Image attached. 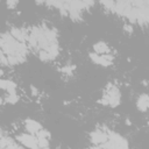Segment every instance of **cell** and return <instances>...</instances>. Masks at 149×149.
Here are the masks:
<instances>
[{
  "instance_id": "cell-16",
  "label": "cell",
  "mask_w": 149,
  "mask_h": 149,
  "mask_svg": "<svg viewBox=\"0 0 149 149\" xmlns=\"http://www.w3.org/2000/svg\"><path fill=\"white\" fill-rule=\"evenodd\" d=\"M123 29H125V31H127V33H132V31H133V27L129 26V24H126V26L123 27Z\"/></svg>"
},
{
  "instance_id": "cell-17",
  "label": "cell",
  "mask_w": 149,
  "mask_h": 149,
  "mask_svg": "<svg viewBox=\"0 0 149 149\" xmlns=\"http://www.w3.org/2000/svg\"><path fill=\"white\" fill-rule=\"evenodd\" d=\"M99 102H100V104H102V105H108V98L105 95V98H102Z\"/></svg>"
},
{
  "instance_id": "cell-5",
  "label": "cell",
  "mask_w": 149,
  "mask_h": 149,
  "mask_svg": "<svg viewBox=\"0 0 149 149\" xmlns=\"http://www.w3.org/2000/svg\"><path fill=\"white\" fill-rule=\"evenodd\" d=\"M90 57H91V59L94 62V63H97V64H99V65H104V66H108L112 62H108V61H106L101 55H99V54H90Z\"/></svg>"
},
{
  "instance_id": "cell-19",
  "label": "cell",
  "mask_w": 149,
  "mask_h": 149,
  "mask_svg": "<svg viewBox=\"0 0 149 149\" xmlns=\"http://www.w3.org/2000/svg\"><path fill=\"white\" fill-rule=\"evenodd\" d=\"M2 74H3V71H2V70H0V77H1Z\"/></svg>"
},
{
  "instance_id": "cell-8",
  "label": "cell",
  "mask_w": 149,
  "mask_h": 149,
  "mask_svg": "<svg viewBox=\"0 0 149 149\" xmlns=\"http://www.w3.org/2000/svg\"><path fill=\"white\" fill-rule=\"evenodd\" d=\"M100 2H101V3H102L107 9H109V10L114 12V5H115L114 0H100Z\"/></svg>"
},
{
  "instance_id": "cell-2",
  "label": "cell",
  "mask_w": 149,
  "mask_h": 149,
  "mask_svg": "<svg viewBox=\"0 0 149 149\" xmlns=\"http://www.w3.org/2000/svg\"><path fill=\"white\" fill-rule=\"evenodd\" d=\"M107 136H108V140L113 143L114 148H127L128 147L127 141L123 137H121L120 135H118L115 133H109Z\"/></svg>"
},
{
  "instance_id": "cell-15",
  "label": "cell",
  "mask_w": 149,
  "mask_h": 149,
  "mask_svg": "<svg viewBox=\"0 0 149 149\" xmlns=\"http://www.w3.org/2000/svg\"><path fill=\"white\" fill-rule=\"evenodd\" d=\"M74 69V66H64L63 69H62V71L63 72H65V73H68V74H71V71Z\"/></svg>"
},
{
  "instance_id": "cell-18",
  "label": "cell",
  "mask_w": 149,
  "mask_h": 149,
  "mask_svg": "<svg viewBox=\"0 0 149 149\" xmlns=\"http://www.w3.org/2000/svg\"><path fill=\"white\" fill-rule=\"evenodd\" d=\"M30 88H31V92H33V95H37V90H36V88H35L34 86H31Z\"/></svg>"
},
{
  "instance_id": "cell-14",
  "label": "cell",
  "mask_w": 149,
  "mask_h": 149,
  "mask_svg": "<svg viewBox=\"0 0 149 149\" xmlns=\"http://www.w3.org/2000/svg\"><path fill=\"white\" fill-rule=\"evenodd\" d=\"M7 86H8V80L0 79V88H2V90H7Z\"/></svg>"
},
{
  "instance_id": "cell-7",
  "label": "cell",
  "mask_w": 149,
  "mask_h": 149,
  "mask_svg": "<svg viewBox=\"0 0 149 149\" xmlns=\"http://www.w3.org/2000/svg\"><path fill=\"white\" fill-rule=\"evenodd\" d=\"M93 49H94L95 54H99V55L106 54V52L109 51V48H108L107 44L104 43V42H98V43H95V44L93 45Z\"/></svg>"
},
{
  "instance_id": "cell-1",
  "label": "cell",
  "mask_w": 149,
  "mask_h": 149,
  "mask_svg": "<svg viewBox=\"0 0 149 149\" xmlns=\"http://www.w3.org/2000/svg\"><path fill=\"white\" fill-rule=\"evenodd\" d=\"M17 140L23 146H26V147H29V148H37L38 147L36 135H33V134H23V135L17 136Z\"/></svg>"
},
{
  "instance_id": "cell-13",
  "label": "cell",
  "mask_w": 149,
  "mask_h": 149,
  "mask_svg": "<svg viewBox=\"0 0 149 149\" xmlns=\"http://www.w3.org/2000/svg\"><path fill=\"white\" fill-rule=\"evenodd\" d=\"M6 3H7V7L8 8H15L16 5L19 3V0H6Z\"/></svg>"
},
{
  "instance_id": "cell-11",
  "label": "cell",
  "mask_w": 149,
  "mask_h": 149,
  "mask_svg": "<svg viewBox=\"0 0 149 149\" xmlns=\"http://www.w3.org/2000/svg\"><path fill=\"white\" fill-rule=\"evenodd\" d=\"M37 144H38V147H41V148H48V147H49V142H48V140L44 139V137H38V139H37Z\"/></svg>"
},
{
  "instance_id": "cell-4",
  "label": "cell",
  "mask_w": 149,
  "mask_h": 149,
  "mask_svg": "<svg viewBox=\"0 0 149 149\" xmlns=\"http://www.w3.org/2000/svg\"><path fill=\"white\" fill-rule=\"evenodd\" d=\"M26 126H27V130L33 135H36V133L42 128L41 125L38 122L34 121V120H27L26 121Z\"/></svg>"
},
{
  "instance_id": "cell-9",
  "label": "cell",
  "mask_w": 149,
  "mask_h": 149,
  "mask_svg": "<svg viewBox=\"0 0 149 149\" xmlns=\"http://www.w3.org/2000/svg\"><path fill=\"white\" fill-rule=\"evenodd\" d=\"M17 100H19V97L16 95V93H9V95L6 98V102L8 104H15L17 102Z\"/></svg>"
},
{
  "instance_id": "cell-10",
  "label": "cell",
  "mask_w": 149,
  "mask_h": 149,
  "mask_svg": "<svg viewBox=\"0 0 149 149\" xmlns=\"http://www.w3.org/2000/svg\"><path fill=\"white\" fill-rule=\"evenodd\" d=\"M38 55H40V59H42V61H49V59H51V57H50V55H49V52L47 50H43L42 49L38 52Z\"/></svg>"
},
{
  "instance_id": "cell-12",
  "label": "cell",
  "mask_w": 149,
  "mask_h": 149,
  "mask_svg": "<svg viewBox=\"0 0 149 149\" xmlns=\"http://www.w3.org/2000/svg\"><path fill=\"white\" fill-rule=\"evenodd\" d=\"M36 137H37V139H38V137L48 139V137H50V133L47 132V130H44V129H40V130L36 133Z\"/></svg>"
},
{
  "instance_id": "cell-3",
  "label": "cell",
  "mask_w": 149,
  "mask_h": 149,
  "mask_svg": "<svg viewBox=\"0 0 149 149\" xmlns=\"http://www.w3.org/2000/svg\"><path fill=\"white\" fill-rule=\"evenodd\" d=\"M91 139H92L93 143H100L101 144L108 140V136L101 132H93V133H91Z\"/></svg>"
},
{
  "instance_id": "cell-6",
  "label": "cell",
  "mask_w": 149,
  "mask_h": 149,
  "mask_svg": "<svg viewBox=\"0 0 149 149\" xmlns=\"http://www.w3.org/2000/svg\"><path fill=\"white\" fill-rule=\"evenodd\" d=\"M148 105H149V102H148V97H147L146 94H142V95L139 98V100H137V108H139L140 111H142V112H146V111L148 109Z\"/></svg>"
}]
</instances>
